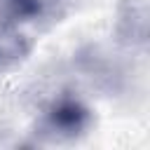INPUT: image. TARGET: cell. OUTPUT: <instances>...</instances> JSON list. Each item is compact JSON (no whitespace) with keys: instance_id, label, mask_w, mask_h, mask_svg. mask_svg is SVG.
Masks as SVG:
<instances>
[{"instance_id":"cell-2","label":"cell","mask_w":150,"mask_h":150,"mask_svg":"<svg viewBox=\"0 0 150 150\" xmlns=\"http://www.w3.org/2000/svg\"><path fill=\"white\" fill-rule=\"evenodd\" d=\"M117 33L124 42L148 40V0H120Z\"/></svg>"},{"instance_id":"cell-3","label":"cell","mask_w":150,"mask_h":150,"mask_svg":"<svg viewBox=\"0 0 150 150\" xmlns=\"http://www.w3.org/2000/svg\"><path fill=\"white\" fill-rule=\"evenodd\" d=\"M33 49V42L28 35L14 30L7 23H0V70L12 68L21 63Z\"/></svg>"},{"instance_id":"cell-4","label":"cell","mask_w":150,"mask_h":150,"mask_svg":"<svg viewBox=\"0 0 150 150\" xmlns=\"http://www.w3.org/2000/svg\"><path fill=\"white\" fill-rule=\"evenodd\" d=\"M42 12H45V0H0V23L7 26L38 19Z\"/></svg>"},{"instance_id":"cell-1","label":"cell","mask_w":150,"mask_h":150,"mask_svg":"<svg viewBox=\"0 0 150 150\" xmlns=\"http://www.w3.org/2000/svg\"><path fill=\"white\" fill-rule=\"evenodd\" d=\"M91 122V112L84 103H80L77 98H70V96H63L59 101H54L40 124H38V136L42 141H49V143H61V141H70L75 136H80Z\"/></svg>"}]
</instances>
